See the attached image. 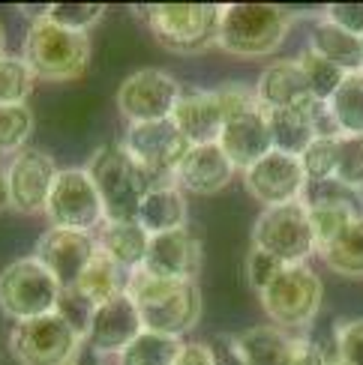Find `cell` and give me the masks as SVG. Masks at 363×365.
I'll return each instance as SVG.
<instances>
[{
  "mask_svg": "<svg viewBox=\"0 0 363 365\" xmlns=\"http://www.w3.org/2000/svg\"><path fill=\"white\" fill-rule=\"evenodd\" d=\"M126 294L139 306L144 329L171 339H184L189 329H195L204 312L202 291L195 282L159 279L144 269L129 272Z\"/></svg>",
  "mask_w": 363,
  "mask_h": 365,
  "instance_id": "6da1fadb",
  "label": "cell"
},
{
  "mask_svg": "<svg viewBox=\"0 0 363 365\" xmlns=\"http://www.w3.org/2000/svg\"><path fill=\"white\" fill-rule=\"evenodd\" d=\"M294 15L277 4H229L222 6L217 48L237 57L274 54L289 36Z\"/></svg>",
  "mask_w": 363,
  "mask_h": 365,
  "instance_id": "7a4b0ae2",
  "label": "cell"
},
{
  "mask_svg": "<svg viewBox=\"0 0 363 365\" xmlns=\"http://www.w3.org/2000/svg\"><path fill=\"white\" fill-rule=\"evenodd\" d=\"M90 180L102 197L105 222H135L144 192L154 186L124 144H105L87 159Z\"/></svg>",
  "mask_w": 363,
  "mask_h": 365,
  "instance_id": "3957f363",
  "label": "cell"
},
{
  "mask_svg": "<svg viewBox=\"0 0 363 365\" xmlns=\"http://www.w3.org/2000/svg\"><path fill=\"white\" fill-rule=\"evenodd\" d=\"M21 57L27 60V66L34 69L36 78L72 81L84 75L90 63V36L81 34V30L60 27L45 15H39L27 27Z\"/></svg>",
  "mask_w": 363,
  "mask_h": 365,
  "instance_id": "277c9868",
  "label": "cell"
},
{
  "mask_svg": "<svg viewBox=\"0 0 363 365\" xmlns=\"http://www.w3.org/2000/svg\"><path fill=\"white\" fill-rule=\"evenodd\" d=\"M147 27L154 39L177 54H199L219 39V4H156L147 6Z\"/></svg>",
  "mask_w": 363,
  "mask_h": 365,
  "instance_id": "5b68a950",
  "label": "cell"
},
{
  "mask_svg": "<svg viewBox=\"0 0 363 365\" xmlns=\"http://www.w3.org/2000/svg\"><path fill=\"white\" fill-rule=\"evenodd\" d=\"M60 299L57 279L34 255L19 257L0 269V312L15 324L51 314Z\"/></svg>",
  "mask_w": 363,
  "mask_h": 365,
  "instance_id": "8992f818",
  "label": "cell"
},
{
  "mask_svg": "<svg viewBox=\"0 0 363 365\" xmlns=\"http://www.w3.org/2000/svg\"><path fill=\"white\" fill-rule=\"evenodd\" d=\"M259 297L274 327L304 329L322 312L324 287L307 264H294V267H285Z\"/></svg>",
  "mask_w": 363,
  "mask_h": 365,
  "instance_id": "52a82bcc",
  "label": "cell"
},
{
  "mask_svg": "<svg viewBox=\"0 0 363 365\" xmlns=\"http://www.w3.org/2000/svg\"><path fill=\"white\" fill-rule=\"evenodd\" d=\"M252 249H262L267 255L279 257L282 264H307V257L319 252L307 201L285 204V207H267L252 227Z\"/></svg>",
  "mask_w": 363,
  "mask_h": 365,
  "instance_id": "ba28073f",
  "label": "cell"
},
{
  "mask_svg": "<svg viewBox=\"0 0 363 365\" xmlns=\"http://www.w3.org/2000/svg\"><path fill=\"white\" fill-rule=\"evenodd\" d=\"M84 347V339L57 312L15 324L9 354L19 365H69Z\"/></svg>",
  "mask_w": 363,
  "mask_h": 365,
  "instance_id": "9c48e42d",
  "label": "cell"
},
{
  "mask_svg": "<svg viewBox=\"0 0 363 365\" xmlns=\"http://www.w3.org/2000/svg\"><path fill=\"white\" fill-rule=\"evenodd\" d=\"M120 144L126 147V153L135 159V165L147 174V180L154 182V186L174 182L180 162L189 153V141L177 132L171 120L129 126Z\"/></svg>",
  "mask_w": 363,
  "mask_h": 365,
  "instance_id": "30bf717a",
  "label": "cell"
},
{
  "mask_svg": "<svg viewBox=\"0 0 363 365\" xmlns=\"http://www.w3.org/2000/svg\"><path fill=\"white\" fill-rule=\"evenodd\" d=\"M184 87L174 75L162 69H139L126 75L117 87V111L124 114L129 126L139 123H159V120H171Z\"/></svg>",
  "mask_w": 363,
  "mask_h": 365,
  "instance_id": "8fae6325",
  "label": "cell"
},
{
  "mask_svg": "<svg viewBox=\"0 0 363 365\" xmlns=\"http://www.w3.org/2000/svg\"><path fill=\"white\" fill-rule=\"evenodd\" d=\"M45 216L51 219V227H69V231L94 234L105 225V207L94 186V180L84 168H64L57 174Z\"/></svg>",
  "mask_w": 363,
  "mask_h": 365,
  "instance_id": "7c38bea8",
  "label": "cell"
},
{
  "mask_svg": "<svg viewBox=\"0 0 363 365\" xmlns=\"http://www.w3.org/2000/svg\"><path fill=\"white\" fill-rule=\"evenodd\" d=\"M244 186L255 201L264 204V210H267V207H285V204L307 201L309 180H307L304 165H300L297 156L270 150L262 162H255L252 168L244 171Z\"/></svg>",
  "mask_w": 363,
  "mask_h": 365,
  "instance_id": "4fadbf2b",
  "label": "cell"
},
{
  "mask_svg": "<svg viewBox=\"0 0 363 365\" xmlns=\"http://www.w3.org/2000/svg\"><path fill=\"white\" fill-rule=\"evenodd\" d=\"M57 162L45 150H21L6 171V204L21 216L45 212L49 195L57 180Z\"/></svg>",
  "mask_w": 363,
  "mask_h": 365,
  "instance_id": "5bb4252c",
  "label": "cell"
},
{
  "mask_svg": "<svg viewBox=\"0 0 363 365\" xmlns=\"http://www.w3.org/2000/svg\"><path fill=\"white\" fill-rule=\"evenodd\" d=\"M99 252V240L87 231H69V227H49L39 242L34 257L57 279L60 291L75 287L84 269Z\"/></svg>",
  "mask_w": 363,
  "mask_h": 365,
  "instance_id": "9a60e30c",
  "label": "cell"
},
{
  "mask_svg": "<svg viewBox=\"0 0 363 365\" xmlns=\"http://www.w3.org/2000/svg\"><path fill=\"white\" fill-rule=\"evenodd\" d=\"M141 332H144V324H141L139 306L132 302L129 294H120L96 309L84 344L105 359V356H117L120 351H126Z\"/></svg>",
  "mask_w": 363,
  "mask_h": 365,
  "instance_id": "2e32d148",
  "label": "cell"
},
{
  "mask_svg": "<svg viewBox=\"0 0 363 365\" xmlns=\"http://www.w3.org/2000/svg\"><path fill=\"white\" fill-rule=\"evenodd\" d=\"M202 261H204L202 240L189 227H180V231L150 237V249L141 269L159 279L195 282V276L202 272Z\"/></svg>",
  "mask_w": 363,
  "mask_h": 365,
  "instance_id": "e0dca14e",
  "label": "cell"
},
{
  "mask_svg": "<svg viewBox=\"0 0 363 365\" xmlns=\"http://www.w3.org/2000/svg\"><path fill=\"white\" fill-rule=\"evenodd\" d=\"M171 123L189 141V147L217 144L225 123H229L222 90L217 87V90H192V93H184L171 114Z\"/></svg>",
  "mask_w": 363,
  "mask_h": 365,
  "instance_id": "ac0fdd59",
  "label": "cell"
},
{
  "mask_svg": "<svg viewBox=\"0 0 363 365\" xmlns=\"http://www.w3.org/2000/svg\"><path fill=\"white\" fill-rule=\"evenodd\" d=\"M222 153L232 159L234 168H252L255 162H262L270 150H274V138H270V126H267V114L252 105V108L234 114L225 123L219 141Z\"/></svg>",
  "mask_w": 363,
  "mask_h": 365,
  "instance_id": "d6986e66",
  "label": "cell"
},
{
  "mask_svg": "<svg viewBox=\"0 0 363 365\" xmlns=\"http://www.w3.org/2000/svg\"><path fill=\"white\" fill-rule=\"evenodd\" d=\"M234 171L237 168L222 153L219 144H202V147H189V153L177 168L174 182L192 195H217L234 180Z\"/></svg>",
  "mask_w": 363,
  "mask_h": 365,
  "instance_id": "ffe728a7",
  "label": "cell"
},
{
  "mask_svg": "<svg viewBox=\"0 0 363 365\" xmlns=\"http://www.w3.org/2000/svg\"><path fill=\"white\" fill-rule=\"evenodd\" d=\"M255 102L262 111H282V108H304L312 105V93L307 75L297 60H277L274 66L262 72L255 81Z\"/></svg>",
  "mask_w": 363,
  "mask_h": 365,
  "instance_id": "44dd1931",
  "label": "cell"
},
{
  "mask_svg": "<svg viewBox=\"0 0 363 365\" xmlns=\"http://www.w3.org/2000/svg\"><path fill=\"white\" fill-rule=\"evenodd\" d=\"M327 189H322L319 195L307 197V210H309V225H312V234L315 242H319V252L327 249L345 227H349L354 219H360L363 212L354 207L352 201V192L339 189L337 182H324Z\"/></svg>",
  "mask_w": 363,
  "mask_h": 365,
  "instance_id": "7402d4cb",
  "label": "cell"
},
{
  "mask_svg": "<svg viewBox=\"0 0 363 365\" xmlns=\"http://www.w3.org/2000/svg\"><path fill=\"white\" fill-rule=\"evenodd\" d=\"M324 105H304V108H282V111H264L267 114V126H270V138H274V150L289 156H304V150L324 135L322 129V117L319 111Z\"/></svg>",
  "mask_w": 363,
  "mask_h": 365,
  "instance_id": "603a6c76",
  "label": "cell"
},
{
  "mask_svg": "<svg viewBox=\"0 0 363 365\" xmlns=\"http://www.w3.org/2000/svg\"><path fill=\"white\" fill-rule=\"evenodd\" d=\"M150 237L169 234L187 227V197L177 182H165V186H150L139 204V216H135Z\"/></svg>",
  "mask_w": 363,
  "mask_h": 365,
  "instance_id": "cb8c5ba5",
  "label": "cell"
},
{
  "mask_svg": "<svg viewBox=\"0 0 363 365\" xmlns=\"http://www.w3.org/2000/svg\"><path fill=\"white\" fill-rule=\"evenodd\" d=\"M234 341L247 365H292L297 347V336H289L285 329L270 324L244 329L240 336H234Z\"/></svg>",
  "mask_w": 363,
  "mask_h": 365,
  "instance_id": "d4e9b609",
  "label": "cell"
},
{
  "mask_svg": "<svg viewBox=\"0 0 363 365\" xmlns=\"http://www.w3.org/2000/svg\"><path fill=\"white\" fill-rule=\"evenodd\" d=\"M96 240H99V249L126 272H135L144 267V257L150 249V234L139 222H105L99 227Z\"/></svg>",
  "mask_w": 363,
  "mask_h": 365,
  "instance_id": "484cf974",
  "label": "cell"
},
{
  "mask_svg": "<svg viewBox=\"0 0 363 365\" xmlns=\"http://www.w3.org/2000/svg\"><path fill=\"white\" fill-rule=\"evenodd\" d=\"M309 48L315 54H322L324 60H330L334 66H339L345 75L363 72V39L352 36L349 30L337 27L334 21H327V19L312 24Z\"/></svg>",
  "mask_w": 363,
  "mask_h": 365,
  "instance_id": "4316f807",
  "label": "cell"
},
{
  "mask_svg": "<svg viewBox=\"0 0 363 365\" xmlns=\"http://www.w3.org/2000/svg\"><path fill=\"white\" fill-rule=\"evenodd\" d=\"M334 135H363V72L345 75V81L324 105Z\"/></svg>",
  "mask_w": 363,
  "mask_h": 365,
  "instance_id": "83f0119b",
  "label": "cell"
},
{
  "mask_svg": "<svg viewBox=\"0 0 363 365\" xmlns=\"http://www.w3.org/2000/svg\"><path fill=\"white\" fill-rule=\"evenodd\" d=\"M126 282H129V272L124 267H117L111 257L99 249L96 257L90 261V267L84 269V276L79 279V284H75V291L84 294L99 309L102 302L126 294Z\"/></svg>",
  "mask_w": 363,
  "mask_h": 365,
  "instance_id": "f1b7e54d",
  "label": "cell"
},
{
  "mask_svg": "<svg viewBox=\"0 0 363 365\" xmlns=\"http://www.w3.org/2000/svg\"><path fill=\"white\" fill-rule=\"evenodd\" d=\"M322 257L337 276L363 279V216L354 219L327 249H322Z\"/></svg>",
  "mask_w": 363,
  "mask_h": 365,
  "instance_id": "f546056e",
  "label": "cell"
},
{
  "mask_svg": "<svg viewBox=\"0 0 363 365\" xmlns=\"http://www.w3.org/2000/svg\"><path fill=\"white\" fill-rule=\"evenodd\" d=\"M184 341L171 336H159V332H141L126 351L117 354V365H174Z\"/></svg>",
  "mask_w": 363,
  "mask_h": 365,
  "instance_id": "4dcf8cb0",
  "label": "cell"
},
{
  "mask_svg": "<svg viewBox=\"0 0 363 365\" xmlns=\"http://www.w3.org/2000/svg\"><path fill=\"white\" fill-rule=\"evenodd\" d=\"M297 63H300V69H304V75H307L312 102L315 105H327L330 96H334L339 90V84L345 81V72L330 63V60H324L322 54H315L312 48H307L304 54H300Z\"/></svg>",
  "mask_w": 363,
  "mask_h": 365,
  "instance_id": "1f68e13d",
  "label": "cell"
},
{
  "mask_svg": "<svg viewBox=\"0 0 363 365\" xmlns=\"http://www.w3.org/2000/svg\"><path fill=\"white\" fill-rule=\"evenodd\" d=\"M36 75L27 66L24 57L4 54L0 57V105H27V96L34 93Z\"/></svg>",
  "mask_w": 363,
  "mask_h": 365,
  "instance_id": "d6a6232c",
  "label": "cell"
},
{
  "mask_svg": "<svg viewBox=\"0 0 363 365\" xmlns=\"http://www.w3.org/2000/svg\"><path fill=\"white\" fill-rule=\"evenodd\" d=\"M36 120L30 105H0V153H21L34 138Z\"/></svg>",
  "mask_w": 363,
  "mask_h": 365,
  "instance_id": "836d02e7",
  "label": "cell"
},
{
  "mask_svg": "<svg viewBox=\"0 0 363 365\" xmlns=\"http://www.w3.org/2000/svg\"><path fill=\"white\" fill-rule=\"evenodd\" d=\"M337 144L339 135H319L300 156L304 165V174L309 180V186H324V182H334V171H337Z\"/></svg>",
  "mask_w": 363,
  "mask_h": 365,
  "instance_id": "e575fe53",
  "label": "cell"
},
{
  "mask_svg": "<svg viewBox=\"0 0 363 365\" xmlns=\"http://www.w3.org/2000/svg\"><path fill=\"white\" fill-rule=\"evenodd\" d=\"M334 182L345 192L363 189V135H339Z\"/></svg>",
  "mask_w": 363,
  "mask_h": 365,
  "instance_id": "d590c367",
  "label": "cell"
},
{
  "mask_svg": "<svg viewBox=\"0 0 363 365\" xmlns=\"http://www.w3.org/2000/svg\"><path fill=\"white\" fill-rule=\"evenodd\" d=\"M42 15L49 21L60 24V27L81 30V34H87L94 24H99V19L105 15V6L102 4H51Z\"/></svg>",
  "mask_w": 363,
  "mask_h": 365,
  "instance_id": "8d00e7d4",
  "label": "cell"
},
{
  "mask_svg": "<svg viewBox=\"0 0 363 365\" xmlns=\"http://www.w3.org/2000/svg\"><path fill=\"white\" fill-rule=\"evenodd\" d=\"M64 321L79 332L81 339H87V329L94 324V314H96V306L90 302L84 294H79L75 287H66V291H60V299H57V309H54Z\"/></svg>",
  "mask_w": 363,
  "mask_h": 365,
  "instance_id": "74e56055",
  "label": "cell"
},
{
  "mask_svg": "<svg viewBox=\"0 0 363 365\" xmlns=\"http://www.w3.org/2000/svg\"><path fill=\"white\" fill-rule=\"evenodd\" d=\"M337 359L345 365H363V317L337 324Z\"/></svg>",
  "mask_w": 363,
  "mask_h": 365,
  "instance_id": "f35d334b",
  "label": "cell"
},
{
  "mask_svg": "<svg viewBox=\"0 0 363 365\" xmlns=\"http://www.w3.org/2000/svg\"><path fill=\"white\" fill-rule=\"evenodd\" d=\"M285 267H289V264H282L279 257L267 255V252H262V249H252L249 257H247V282H249V287H255V291L262 294L264 287L274 282Z\"/></svg>",
  "mask_w": 363,
  "mask_h": 365,
  "instance_id": "ab89813d",
  "label": "cell"
},
{
  "mask_svg": "<svg viewBox=\"0 0 363 365\" xmlns=\"http://www.w3.org/2000/svg\"><path fill=\"white\" fill-rule=\"evenodd\" d=\"M324 19L342 30H349L352 36L363 39V4H330Z\"/></svg>",
  "mask_w": 363,
  "mask_h": 365,
  "instance_id": "60d3db41",
  "label": "cell"
},
{
  "mask_svg": "<svg viewBox=\"0 0 363 365\" xmlns=\"http://www.w3.org/2000/svg\"><path fill=\"white\" fill-rule=\"evenodd\" d=\"M207 347H210V356H214V365H247L234 336H214L207 341Z\"/></svg>",
  "mask_w": 363,
  "mask_h": 365,
  "instance_id": "b9f144b4",
  "label": "cell"
},
{
  "mask_svg": "<svg viewBox=\"0 0 363 365\" xmlns=\"http://www.w3.org/2000/svg\"><path fill=\"white\" fill-rule=\"evenodd\" d=\"M174 365H214V356H210V347H207V344L189 341V344L180 347Z\"/></svg>",
  "mask_w": 363,
  "mask_h": 365,
  "instance_id": "7bdbcfd3",
  "label": "cell"
},
{
  "mask_svg": "<svg viewBox=\"0 0 363 365\" xmlns=\"http://www.w3.org/2000/svg\"><path fill=\"white\" fill-rule=\"evenodd\" d=\"M69 365H105V359H102L99 354H94V351H90V347L84 344V347H81V351H79V354H75V359H72Z\"/></svg>",
  "mask_w": 363,
  "mask_h": 365,
  "instance_id": "ee69618b",
  "label": "cell"
},
{
  "mask_svg": "<svg viewBox=\"0 0 363 365\" xmlns=\"http://www.w3.org/2000/svg\"><path fill=\"white\" fill-rule=\"evenodd\" d=\"M4 204H6V174L0 171V210H4Z\"/></svg>",
  "mask_w": 363,
  "mask_h": 365,
  "instance_id": "f6af8a7d",
  "label": "cell"
},
{
  "mask_svg": "<svg viewBox=\"0 0 363 365\" xmlns=\"http://www.w3.org/2000/svg\"><path fill=\"white\" fill-rule=\"evenodd\" d=\"M0 57H4V24H0Z\"/></svg>",
  "mask_w": 363,
  "mask_h": 365,
  "instance_id": "bcb514c9",
  "label": "cell"
},
{
  "mask_svg": "<svg viewBox=\"0 0 363 365\" xmlns=\"http://www.w3.org/2000/svg\"><path fill=\"white\" fill-rule=\"evenodd\" d=\"M330 365H345V362H339V359H330Z\"/></svg>",
  "mask_w": 363,
  "mask_h": 365,
  "instance_id": "7dc6e473",
  "label": "cell"
}]
</instances>
